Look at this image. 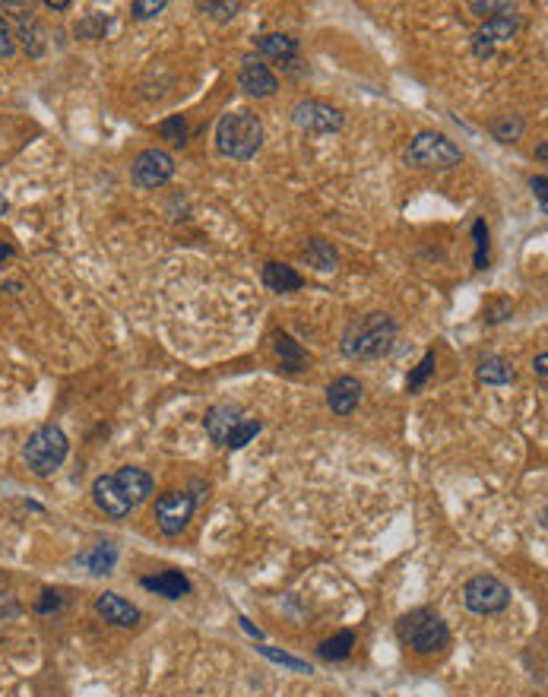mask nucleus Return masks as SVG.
Here are the masks:
<instances>
[{"label": "nucleus", "mask_w": 548, "mask_h": 697, "mask_svg": "<svg viewBox=\"0 0 548 697\" xmlns=\"http://www.w3.org/2000/svg\"><path fill=\"white\" fill-rule=\"evenodd\" d=\"M396 321L390 314H365L358 321L349 323V330L342 333V356L355 358V362H375V358H384L393 348L396 342Z\"/></svg>", "instance_id": "f257e3e1"}, {"label": "nucleus", "mask_w": 548, "mask_h": 697, "mask_svg": "<svg viewBox=\"0 0 548 697\" xmlns=\"http://www.w3.org/2000/svg\"><path fill=\"white\" fill-rule=\"evenodd\" d=\"M264 147V124L254 112L248 108H238L219 118L215 124V149L225 155V159L235 162H248L257 155V149Z\"/></svg>", "instance_id": "f03ea898"}, {"label": "nucleus", "mask_w": 548, "mask_h": 697, "mask_svg": "<svg viewBox=\"0 0 548 697\" xmlns=\"http://www.w3.org/2000/svg\"><path fill=\"white\" fill-rule=\"evenodd\" d=\"M396 631H400V641L416 653H437L451 643V631H447L444 618L431 609H416V612L403 615Z\"/></svg>", "instance_id": "7ed1b4c3"}, {"label": "nucleus", "mask_w": 548, "mask_h": 697, "mask_svg": "<svg viewBox=\"0 0 548 697\" xmlns=\"http://www.w3.org/2000/svg\"><path fill=\"white\" fill-rule=\"evenodd\" d=\"M67 453H70V441L57 425H42L26 441V463L42 479L45 475H55L63 466Z\"/></svg>", "instance_id": "20e7f679"}, {"label": "nucleus", "mask_w": 548, "mask_h": 697, "mask_svg": "<svg viewBox=\"0 0 548 697\" xmlns=\"http://www.w3.org/2000/svg\"><path fill=\"white\" fill-rule=\"evenodd\" d=\"M406 162H412L418 168H453L463 162V153H459V147H453L444 133L422 130L406 149Z\"/></svg>", "instance_id": "39448f33"}, {"label": "nucleus", "mask_w": 548, "mask_h": 697, "mask_svg": "<svg viewBox=\"0 0 548 697\" xmlns=\"http://www.w3.org/2000/svg\"><path fill=\"white\" fill-rule=\"evenodd\" d=\"M463 606L472 615H498L510 606V586L492 574H479V577L466 580Z\"/></svg>", "instance_id": "423d86ee"}, {"label": "nucleus", "mask_w": 548, "mask_h": 697, "mask_svg": "<svg viewBox=\"0 0 548 697\" xmlns=\"http://www.w3.org/2000/svg\"><path fill=\"white\" fill-rule=\"evenodd\" d=\"M197 508V498L188 495V491H162L156 498V523L165 536H181L184 526L190 523Z\"/></svg>", "instance_id": "0eeeda50"}, {"label": "nucleus", "mask_w": 548, "mask_h": 697, "mask_svg": "<svg viewBox=\"0 0 548 697\" xmlns=\"http://www.w3.org/2000/svg\"><path fill=\"white\" fill-rule=\"evenodd\" d=\"M291 124L305 133H336L342 130L346 118H342V112L333 108V105L317 102V98H305V102H299L291 108Z\"/></svg>", "instance_id": "6e6552de"}, {"label": "nucleus", "mask_w": 548, "mask_h": 697, "mask_svg": "<svg viewBox=\"0 0 548 697\" xmlns=\"http://www.w3.org/2000/svg\"><path fill=\"white\" fill-rule=\"evenodd\" d=\"M133 184L137 188H162L165 181L174 178V159L165 149H143V153L133 159Z\"/></svg>", "instance_id": "1a4fd4ad"}, {"label": "nucleus", "mask_w": 548, "mask_h": 697, "mask_svg": "<svg viewBox=\"0 0 548 697\" xmlns=\"http://www.w3.org/2000/svg\"><path fill=\"white\" fill-rule=\"evenodd\" d=\"M520 29H523L520 16H514V13L494 16V20H488L485 26H479L476 32H472V55H476V57H492L494 45L510 42V38H514Z\"/></svg>", "instance_id": "9d476101"}, {"label": "nucleus", "mask_w": 548, "mask_h": 697, "mask_svg": "<svg viewBox=\"0 0 548 697\" xmlns=\"http://www.w3.org/2000/svg\"><path fill=\"white\" fill-rule=\"evenodd\" d=\"M238 83H241V89L254 98H270V96H276V89H279L276 73H273L260 57H244L241 70H238Z\"/></svg>", "instance_id": "9b49d317"}, {"label": "nucleus", "mask_w": 548, "mask_h": 697, "mask_svg": "<svg viewBox=\"0 0 548 697\" xmlns=\"http://www.w3.org/2000/svg\"><path fill=\"white\" fill-rule=\"evenodd\" d=\"M361 393H365V387H361L358 377L342 374L326 387V406H330L336 416H352L355 406L361 403Z\"/></svg>", "instance_id": "f8f14e48"}, {"label": "nucleus", "mask_w": 548, "mask_h": 697, "mask_svg": "<svg viewBox=\"0 0 548 697\" xmlns=\"http://www.w3.org/2000/svg\"><path fill=\"white\" fill-rule=\"evenodd\" d=\"M92 498L108 516H127L133 510V504L127 501V495L121 491V485L114 482V475H98L92 482Z\"/></svg>", "instance_id": "ddd939ff"}, {"label": "nucleus", "mask_w": 548, "mask_h": 697, "mask_svg": "<svg viewBox=\"0 0 548 697\" xmlns=\"http://www.w3.org/2000/svg\"><path fill=\"white\" fill-rule=\"evenodd\" d=\"M96 612L102 615L108 625H114V627L139 625V609L131 606L124 596H118V592H102V596L96 600Z\"/></svg>", "instance_id": "4468645a"}, {"label": "nucleus", "mask_w": 548, "mask_h": 697, "mask_svg": "<svg viewBox=\"0 0 548 697\" xmlns=\"http://www.w3.org/2000/svg\"><path fill=\"white\" fill-rule=\"evenodd\" d=\"M241 422H244V412L238 409V406H213V409L207 412V418H203V428H207V434L215 441V444H225V438H229Z\"/></svg>", "instance_id": "2eb2a0df"}, {"label": "nucleus", "mask_w": 548, "mask_h": 697, "mask_svg": "<svg viewBox=\"0 0 548 697\" xmlns=\"http://www.w3.org/2000/svg\"><path fill=\"white\" fill-rule=\"evenodd\" d=\"M114 482L121 485V491L127 495V501L133 504V508H139V504L146 501V498L153 495V475L146 473V469H137V466H121L118 473H112Z\"/></svg>", "instance_id": "dca6fc26"}, {"label": "nucleus", "mask_w": 548, "mask_h": 697, "mask_svg": "<svg viewBox=\"0 0 548 697\" xmlns=\"http://www.w3.org/2000/svg\"><path fill=\"white\" fill-rule=\"evenodd\" d=\"M264 286L270 289V292L276 295H289V292H299L301 286H305V279H301V273L295 270V266L289 264H276V260H270V264H264Z\"/></svg>", "instance_id": "f3484780"}, {"label": "nucleus", "mask_w": 548, "mask_h": 697, "mask_svg": "<svg viewBox=\"0 0 548 697\" xmlns=\"http://www.w3.org/2000/svg\"><path fill=\"white\" fill-rule=\"evenodd\" d=\"M139 584H143V590L159 592L165 600H181V596H188L190 592V580L181 571H162V574H156V577H143Z\"/></svg>", "instance_id": "a211bd4d"}, {"label": "nucleus", "mask_w": 548, "mask_h": 697, "mask_svg": "<svg viewBox=\"0 0 548 697\" xmlns=\"http://www.w3.org/2000/svg\"><path fill=\"white\" fill-rule=\"evenodd\" d=\"M77 565L86 567L89 574H98V577H102V574H112L114 565H118V549H114L112 542H98V545H92V549L80 551Z\"/></svg>", "instance_id": "6ab92c4d"}, {"label": "nucleus", "mask_w": 548, "mask_h": 697, "mask_svg": "<svg viewBox=\"0 0 548 697\" xmlns=\"http://www.w3.org/2000/svg\"><path fill=\"white\" fill-rule=\"evenodd\" d=\"M254 48H257L260 55L273 57V61H289V57H295V51H299V42H295L291 35L270 32V35L254 38Z\"/></svg>", "instance_id": "aec40b11"}, {"label": "nucleus", "mask_w": 548, "mask_h": 697, "mask_svg": "<svg viewBox=\"0 0 548 697\" xmlns=\"http://www.w3.org/2000/svg\"><path fill=\"white\" fill-rule=\"evenodd\" d=\"M273 346H276V356L282 358V368L285 371L299 374V371L308 368V352L299 346V342L291 340L289 333H276V336H273Z\"/></svg>", "instance_id": "412c9836"}, {"label": "nucleus", "mask_w": 548, "mask_h": 697, "mask_svg": "<svg viewBox=\"0 0 548 697\" xmlns=\"http://www.w3.org/2000/svg\"><path fill=\"white\" fill-rule=\"evenodd\" d=\"M305 260L314 266V270L320 273H333L336 264H340V254H336V248L330 241H324V238H311L305 248Z\"/></svg>", "instance_id": "4be33fe9"}, {"label": "nucleus", "mask_w": 548, "mask_h": 697, "mask_svg": "<svg viewBox=\"0 0 548 697\" xmlns=\"http://www.w3.org/2000/svg\"><path fill=\"white\" fill-rule=\"evenodd\" d=\"M20 38H22V48L29 51V57H42L45 55V32L38 26L32 13H20Z\"/></svg>", "instance_id": "5701e85b"}, {"label": "nucleus", "mask_w": 548, "mask_h": 697, "mask_svg": "<svg viewBox=\"0 0 548 697\" xmlns=\"http://www.w3.org/2000/svg\"><path fill=\"white\" fill-rule=\"evenodd\" d=\"M479 381L482 383H492V387H504V383H510L514 381V368L504 362L501 356H492V358H485V362L479 365Z\"/></svg>", "instance_id": "b1692460"}, {"label": "nucleus", "mask_w": 548, "mask_h": 697, "mask_svg": "<svg viewBox=\"0 0 548 697\" xmlns=\"http://www.w3.org/2000/svg\"><path fill=\"white\" fill-rule=\"evenodd\" d=\"M352 647H355V634H352V631H340L336 637H330V641L320 643L317 653H320V659H326V662H340V659H349Z\"/></svg>", "instance_id": "393cba45"}, {"label": "nucleus", "mask_w": 548, "mask_h": 697, "mask_svg": "<svg viewBox=\"0 0 548 697\" xmlns=\"http://www.w3.org/2000/svg\"><path fill=\"white\" fill-rule=\"evenodd\" d=\"M260 432H264V422H260V418H244L241 425H238L235 432L225 438L223 447H229V450H241V447H248Z\"/></svg>", "instance_id": "a878e982"}, {"label": "nucleus", "mask_w": 548, "mask_h": 697, "mask_svg": "<svg viewBox=\"0 0 548 697\" xmlns=\"http://www.w3.org/2000/svg\"><path fill=\"white\" fill-rule=\"evenodd\" d=\"M523 130H527V124H523L520 114H504V118H498L492 124V133L501 143H517L523 137Z\"/></svg>", "instance_id": "bb28decb"}, {"label": "nucleus", "mask_w": 548, "mask_h": 697, "mask_svg": "<svg viewBox=\"0 0 548 697\" xmlns=\"http://www.w3.org/2000/svg\"><path fill=\"white\" fill-rule=\"evenodd\" d=\"M108 16L105 13H89L83 16V20L77 22V38H86V42H98V38H105V32H108Z\"/></svg>", "instance_id": "cd10ccee"}, {"label": "nucleus", "mask_w": 548, "mask_h": 697, "mask_svg": "<svg viewBox=\"0 0 548 697\" xmlns=\"http://www.w3.org/2000/svg\"><path fill=\"white\" fill-rule=\"evenodd\" d=\"M260 653L266 656V659H273V662H279V666H285V669H291V672H301V676H311V662H305V659H299V656H291V653H282V650H276V647H257Z\"/></svg>", "instance_id": "c85d7f7f"}, {"label": "nucleus", "mask_w": 548, "mask_h": 697, "mask_svg": "<svg viewBox=\"0 0 548 697\" xmlns=\"http://www.w3.org/2000/svg\"><path fill=\"white\" fill-rule=\"evenodd\" d=\"M159 133L168 139V143H174V147H184V143H188V121L181 118V114H174V118L162 121Z\"/></svg>", "instance_id": "c756f323"}, {"label": "nucleus", "mask_w": 548, "mask_h": 697, "mask_svg": "<svg viewBox=\"0 0 548 697\" xmlns=\"http://www.w3.org/2000/svg\"><path fill=\"white\" fill-rule=\"evenodd\" d=\"M469 10L476 16H488V20H494V16L514 13V4H507V0H472Z\"/></svg>", "instance_id": "7c9ffc66"}, {"label": "nucleus", "mask_w": 548, "mask_h": 697, "mask_svg": "<svg viewBox=\"0 0 548 697\" xmlns=\"http://www.w3.org/2000/svg\"><path fill=\"white\" fill-rule=\"evenodd\" d=\"M434 365H437V358H434V352H425V358L418 362V368L412 371L409 374V381H406V387H409L412 393L416 390H422L425 387V381H428L431 374H434Z\"/></svg>", "instance_id": "2f4dec72"}, {"label": "nucleus", "mask_w": 548, "mask_h": 697, "mask_svg": "<svg viewBox=\"0 0 548 697\" xmlns=\"http://www.w3.org/2000/svg\"><path fill=\"white\" fill-rule=\"evenodd\" d=\"M472 238H476V266L485 270L488 266V225L482 223V219L472 225Z\"/></svg>", "instance_id": "473e14b6"}, {"label": "nucleus", "mask_w": 548, "mask_h": 697, "mask_svg": "<svg viewBox=\"0 0 548 697\" xmlns=\"http://www.w3.org/2000/svg\"><path fill=\"white\" fill-rule=\"evenodd\" d=\"M165 7H168L165 0H133L131 13H133V20H153V16H159Z\"/></svg>", "instance_id": "72a5a7b5"}, {"label": "nucleus", "mask_w": 548, "mask_h": 697, "mask_svg": "<svg viewBox=\"0 0 548 697\" xmlns=\"http://www.w3.org/2000/svg\"><path fill=\"white\" fill-rule=\"evenodd\" d=\"M200 10L215 22H229L241 10V4H200Z\"/></svg>", "instance_id": "f704fd0d"}, {"label": "nucleus", "mask_w": 548, "mask_h": 697, "mask_svg": "<svg viewBox=\"0 0 548 697\" xmlns=\"http://www.w3.org/2000/svg\"><path fill=\"white\" fill-rule=\"evenodd\" d=\"M13 55H16L13 32H10V26L4 22V16H0V57H13Z\"/></svg>", "instance_id": "c9c22d12"}, {"label": "nucleus", "mask_w": 548, "mask_h": 697, "mask_svg": "<svg viewBox=\"0 0 548 697\" xmlns=\"http://www.w3.org/2000/svg\"><path fill=\"white\" fill-rule=\"evenodd\" d=\"M529 188L535 190V197H539L542 213H545V209H548V194H545V190H548V181H545V174H535L533 181H529Z\"/></svg>", "instance_id": "e433bc0d"}, {"label": "nucleus", "mask_w": 548, "mask_h": 697, "mask_svg": "<svg viewBox=\"0 0 548 697\" xmlns=\"http://www.w3.org/2000/svg\"><path fill=\"white\" fill-rule=\"evenodd\" d=\"M504 314H510V301H498V307H494V311H488V323L504 321Z\"/></svg>", "instance_id": "4c0bfd02"}, {"label": "nucleus", "mask_w": 548, "mask_h": 697, "mask_svg": "<svg viewBox=\"0 0 548 697\" xmlns=\"http://www.w3.org/2000/svg\"><path fill=\"white\" fill-rule=\"evenodd\" d=\"M57 606H61V600H57V592H51V590H48V592H45V600L38 602V612L45 615V612H51V609H57Z\"/></svg>", "instance_id": "58836bf2"}, {"label": "nucleus", "mask_w": 548, "mask_h": 697, "mask_svg": "<svg viewBox=\"0 0 548 697\" xmlns=\"http://www.w3.org/2000/svg\"><path fill=\"white\" fill-rule=\"evenodd\" d=\"M545 365H548V352H539V356H535V362H533V368H535V374H539L542 381H545Z\"/></svg>", "instance_id": "ea45409f"}, {"label": "nucleus", "mask_w": 548, "mask_h": 697, "mask_svg": "<svg viewBox=\"0 0 548 697\" xmlns=\"http://www.w3.org/2000/svg\"><path fill=\"white\" fill-rule=\"evenodd\" d=\"M45 7H48V10H57V13H63V10H70L73 4H70V0H48Z\"/></svg>", "instance_id": "a19ab883"}, {"label": "nucleus", "mask_w": 548, "mask_h": 697, "mask_svg": "<svg viewBox=\"0 0 548 697\" xmlns=\"http://www.w3.org/2000/svg\"><path fill=\"white\" fill-rule=\"evenodd\" d=\"M238 621H241V627H244V631H248L250 637H257V641H260V637H264V634H260V631H257V627H254L248 618H244V615H241V618H238Z\"/></svg>", "instance_id": "79ce46f5"}, {"label": "nucleus", "mask_w": 548, "mask_h": 697, "mask_svg": "<svg viewBox=\"0 0 548 697\" xmlns=\"http://www.w3.org/2000/svg\"><path fill=\"white\" fill-rule=\"evenodd\" d=\"M10 257H13V248H10V244H0V266L7 264Z\"/></svg>", "instance_id": "37998d69"}, {"label": "nucleus", "mask_w": 548, "mask_h": 697, "mask_svg": "<svg viewBox=\"0 0 548 697\" xmlns=\"http://www.w3.org/2000/svg\"><path fill=\"white\" fill-rule=\"evenodd\" d=\"M535 153H539V159L545 162V155H548V143H545V139H542V143H539V149H535Z\"/></svg>", "instance_id": "c03bdc74"}, {"label": "nucleus", "mask_w": 548, "mask_h": 697, "mask_svg": "<svg viewBox=\"0 0 548 697\" xmlns=\"http://www.w3.org/2000/svg\"><path fill=\"white\" fill-rule=\"evenodd\" d=\"M7 209H10V203H7V197L0 194V216H7Z\"/></svg>", "instance_id": "a18cd8bd"}, {"label": "nucleus", "mask_w": 548, "mask_h": 697, "mask_svg": "<svg viewBox=\"0 0 548 697\" xmlns=\"http://www.w3.org/2000/svg\"><path fill=\"white\" fill-rule=\"evenodd\" d=\"M4 289H7L10 295H16V292H20L22 286H20V282H7V286H4Z\"/></svg>", "instance_id": "49530a36"}]
</instances>
